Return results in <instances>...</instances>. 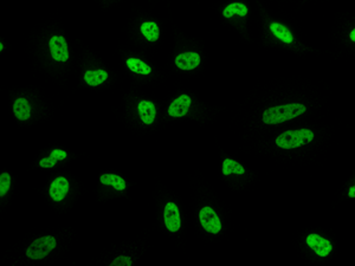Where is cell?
Here are the masks:
<instances>
[{"mask_svg":"<svg viewBox=\"0 0 355 266\" xmlns=\"http://www.w3.org/2000/svg\"><path fill=\"white\" fill-rule=\"evenodd\" d=\"M165 225L171 232H177L180 230L181 220H180V213L178 206L174 202H167L164 211Z\"/></svg>","mask_w":355,"mask_h":266,"instance_id":"cell-6","label":"cell"},{"mask_svg":"<svg viewBox=\"0 0 355 266\" xmlns=\"http://www.w3.org/2000/svg\"><path fill=\"white\" fill-rule=\"evenodd\" d=\"M137 110H139L140 119L145 124H152L155 120L156 109L153 102L150 101H141L137 104Z\"/></svg>","mask_w":355,"mask_h":266,"instance_id":"cell-11","label":"cell"},{"mask_svg":"<svg viewBox=\"0 0 355 266\" xmlns=\"http://www.w3.org/2000/svg\"><path fill=\"white\" fill-rule=\"evenodd\" d=\"M270 30L275 34V37H277L282 42L287 43V44L293 42V34L284 25L279 24V23H273V24H270Z\"/></svg>","mask_w":355,"mask_h":266,"instance_id":"cell-15","label":"cell"},{"mask_svg":"<svg viewBox=\"0 0 355 266\" xmlns=\"http://www.w3.org/2000/svg\"><path fill=\"white\" fill-rule=\"evenodd\" d=\"M100 181L103 185L107 186H113L116 191H125L126 187H127V184H126L125 180L122 179L121 176L115 175V174H103L100 177Z\"/></svg>","mask_w":355,"mask_h":266,"instance_id":"cell-14","label":"cell"},{"mask_svg":"<svg viewBox=\"0 0 355 266\" xmlns=\"http://www.w3.org/2000/svg\"><path fill=\"white\" fill-rule=\"evenodd\" d=\"M348 196L349 198H355V186L351 187V190L348 192Z\"/></svg>","mask_w":355,"mask_h":266,"instance_id":"cell-23","label":"cell"},{"mask_svg":"<svg viewBox=\"0 0 355 266\" xmlns=\"http://www.w3.org/2000/svg\"><path fill=\"white\" fill-rule=\"evenodd\" d=\"M200 64V56L197 52H185L176 57V65L181 70H193Z\"/></svg>","mask_w":355,"mask_h":266,"instance_id":"cell-10","label":"cell"},{"mask_svg":"<svg viewBox=\"0 0 355 266\" xmlns=\"http://www.w3.org/2000/svg\"><path fill=\"white\" fill-rule=\"evenodd\" d=\"M141 33L144 34L145 38L150 42H156L159 39V26L154 22H146L140 27Z\"/></svg>","mask_w":355,"mask_h":266,"instance_id":"cell-17","label":"cell"},{"mask_svg":"<svg viewBox=\"0 0 355 266\" xmlns=\"http://www.w3.org/2000/svg\"><path fill=\"white\" fill-rule=\"evenodd\" d=\"M57 162H58V160L50 154V156L45 157V159H42L41 161H39V166H41L42 168H52L55 167Z\"/></svg>","mask_w":355,"mask_h":266,"instance_id":"cell-22","label":"cell"},{"mask_svg":"<svg viewBox=\"0 0 355 266\" xmlns=\"http://www.w3.org/2000/svg\"><path fill=\"white\" fill-rule=\"evenodd\" d=\"M50 52L52 58L57 62H67L69 59V50L68 44L64 37L53 36L49 43Z\"/></svg>","mask_w":355,"mask_h":266,"instance_id":"cell-5","label":"cell"},{"mask_svg":"<svg viewBox=\"0 0 355 266\" xmlns=\"http://www.w3.org/2000/svg\"><path fill=\"white\" fill-rule=\"evenodd\" d=\"M56 239L52 236H45L36 239L28 246L26 250V256L30 259H43L48 256L53 248L56 247Z\"/></svg>","mask_w":355,"mask_h":266,"instance_id":"cell-3","label":"cell"},{"mask_svg":"<svg viewBox=\"0 0 355 266\" xmlns=\"http://www.w3.org/2000/svg\"><path fill=\"white\" fill-rule=\"evenodd\" d=\"M234 14H238L240 17H245L248 14V7L245 6L242 2H232L228 6L225 7V10L223 11V16L225 17L226 19L232 18Z\"/></svg>","mask_w":355,"mask_h":266,"instance_id":"cell-18","label":"cell"},{"mask_svg":"<svg viewBox=\"0 0 355 266\" xmlns=\"http://www.w3.org/2000/svg\"><path fill=\"white\" fill-rule=\"evenodd\" d=\"M11 187V175L8 173H1L0 175V196H5Z\"/></svg>","mask_w":355,"mask_h":266,"instance_id":"cell-20","label":"cell"},{"mask_svg":"<svg viewBox=\"0 0 355 266\" xmlns=\"http://www.w3.org/2000/svg\"><path fill=\"white\" fill-rule=\"evenodd\" d=\"M199 219H200V224H202L203 227H204L206 232L217 234L220 232V230H222V221H220L219 217L217 216V213L213 211V208L208 207V206H206V207L200 210Z\"/></svg>","mask_w":355,"mask_h":266,"instance_id":"cell-4","label":"cell"},{"mask_svg":"<svg viewBox=\"0 0 355 266\" xmlns=\"http://www.w3.org/2000/svg\"><path fill=\"white\" fill-rule=\"evenodd\" d=\"M69 188H70V184L68 180L64 176H59L52 181L49 193L53 201H62L67 196Z\"/></svg>","mask_w":355,"mask_h":266,"instance_id":"cell-9","label":"cell"},{"mask_svg":"<svg viewBox=\"0 0 355 266\" xmlns=\"http://www.w3.org/2000/svg\"><path fill=\"white\" fill-rule=\"evenodd\" d=\"M351 39H352V41H353V42H355V28L351 32Z\"/></svg>","mask_w":355,"mask_h":266,"instance_id":"cell-24","label":"cell"},{"mask_svg":"<svg viewBox=\"0 0 355 266\" xmlns=\"http://www.w3.org/2000/svg\"><path fill=\"white\" fill-rule=\"evenodd\" d=\"M127 67L129 69L130 71L133 73H139V75H150L152 73V69L151 67H148L145 62H142L141 59H137V58H129L127 59Z\"/></svg>","mask_w":355,"mask_h":266,"instance_id":"cell-16","label":"cell"},{"mask_svg":"<svg viewBox=\"0 0 355 266\" xmlns=\"http://www.w3.org/2000/svg\"><path fill=\"white\" fill-rule=\"evenodd\" d=\"M305 242H307L309 247L320 257H327L333 250L330 242L320 237L319 234H309Z\"/></svg>","mask_w":355,"mask_h":266,"instance_id":"cell-7","label":"cell"},{"mask_svg":"<svg viewBox=\"0 0 355 266\" xmlns=\"http://www.w3.org/2000/svg\"><path fill=\"white\" fill-rule=\"evenodd\" d=\"M14 115L21 121H26L31 116V105L26 98L16 99L13 104Z\"/></svg>","mask_w":355,"mask_h":266,"instance_id":"cell-12","label":"cell"},{"mask_svg":"<svg viewBox=\"0 0 355 266\" xmlns=\"http://www.w3.org/2000/svg\"><path fill=\"white\" fill-rule=\"evenodd\" d=\"M192 99L188 95H181L174 99L168 108V115L172 117H182L187 114L191 107Z\"/></svg>","mask_w":355,"mask_h":266,"instance_id":"cell-8","label":"cell"},{"mask_svg":"<svg viewBox=\"0 0 355 266\" xmlns=\"http://www.w3.org/2000/svg\"><path fill=\"white\" fill-rule=\"evenodd\" d=\"M133 265V260L130 257L127 256H119L111 262L110 266H131Z\"/></svg>","mask_w":355,"mask_h":266,"instance_id":"cell-21","label":"cell"},{"mask_svg":"<svg viewBox=\"0 0 355 266\" xmlns=\"http://www.w3.org/2000/svg\"><path fill=\"white\" fill-rule=\"evenodd\" d=\"M108 73L104 70H95V71H87L84 73V81L90 87H97L102 84L103 82L107 81Z\"/></svg>","mask_w":355,"mask_h":266,"instance_id":"cell-13","label":"cell"},{"mask_svg":"<svg viewBox=\"0 0 355 266\" xmlns=\"http://www.w3.org/2000/svg\"><path fill=\"white\" fill-rule=\"evenodd\" d=\"M4 50V45H2V43H0V51Z\"/></svg>","mask_w":355,"mask_h":266,"instance_id":"cell-25","label":"cell"},{"mask_svg":"<svg viewBox=\"0 0 355 266\" xmlns=\"http://www.w3.org/2000/svg\"><path fill=\"white\" fill-rule=\"evenodd\" d=\"M314 140V133L309 129L288 130L276 139V145L283 149H295L310 144Z\"/></svg>","mask_w":355,"mask_h":266,"instance_id":"cell-2","label":"cell"},{"mask_svg":"<svg viewBox=\"0 0 355 266\" xmlns=\"http://www.w3.org/2000/svg\"><path fill=\"white\" fill-rule=\"evenodd\" d=\"M244 173V167L238 164V162L233 161L231 159H226L223 162V174L224 175H230V174H239V175H242Z\"/></svg>","mask_w":355,"mask_h":266,"instance_id":"cell-19","label":"cell"},{"mask_svg":"<svg viewBox=\"0 0 355 266\" xmlns=\"http://www.w3.org/2000/svg\"><path fill=\"white\" fill-rule=\"evenodd\" d=\"M307 108L301 103H290V104L277 105L266 109L263 113V122L265 124H279V123L287 122L295 117L302 115L305 113Z\"/></svg>","mask_w":355,"mask_h":266,"instance_id":"cell-1","label":"cell"}]
</instances>
